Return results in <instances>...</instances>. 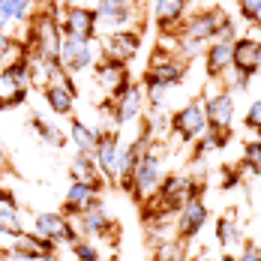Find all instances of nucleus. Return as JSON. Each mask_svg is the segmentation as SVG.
Here are the masks:
<instances>
[{
    "instance_id": "obj_11",
    "label": "nucleus",
    "mask_w": 261,
    "mask_h": 261,
    "mask_svg": "<svg viewBox=\"0 0 261 261\" xmlns=\"http://www.w3.org/2000/svg\"><path fill=\"white\" fill-rule=\"evenodd\" d=\"M141 48V33L138 30H111V36L105 39V57L108 60H117V63H129L132 57Z\"/></svg>"
},
{
    "instance_id": "obj_6",
    "label": "nucleus",
    "mask_w": 261,
    "mask_h": 261,
    "mask_svg": "<svg viewBox=\"0 0 261 261\" xmlns=\"http://www.w3.org/2000/svg\"><path fill=\"white\" fill-rule=\"evenodd\" d=\"M36 234L45 237V240H51V243H66V246H72L75 240H79V231H75V225L69 222V216L66 213H36Z\"/></svg>"
},
{
    "instance_id": "obj_1",
    "label": "nucleus",
    "mask_w": 261,
    "mask_h": 261,
    "mask_svg": "<svg viewBox=\"0 0 261 261\" xmlns=\"http://www.w3.org/2000/svg\"><path fill=\"white\" fill-rule=\"evenodd\" d=\"M159 183H162V144H147L144 156L132 168L126 186H129V192L138 201H147L159 189Z\"/></svg>"
},
{
    "instance_id": "obj_10",
    "label": "nucleus",
    "mask_w": 261,
    "mask_h": 261,
    "mask_svg": "<svg viewBox=\"0 0 261 261\" xmlns=\"http://www.w3.org/2000/svg\"><path fill=\"white\" fill-rule=\"evenodd\" d=\"M120 147H123V144H120V138H117L114 129L99 132L93 159H96V168H99L102 180H108V183H117V153H120Z\"/></svg>"
},
{
    "instance_id": "obj_42",
    "label": "nucleus",
    "mask_w": 261,
    "mask_h": 261,
    "mask_svg": "<svg viewBox=\"0 0 261 261\" xmlns=\"http://www.w3.org/2000/svg\"><path fill=\"white\" fill-rule=\"evenodd\" d=\"M135 3H138V0H135Z\"/></svg>"
},
{
    "instance_id": "obj_28",
    "label": "nucleus",
    "mask_w": 261,
    "mask_h": 261,
    "mask_svg": "<svg viewBox=\"0 0 261 261\" xmlns=\"http://www.w3.org/2000/svg\"><path fill=\"white\" fill-rule=\"evenodd\" d=\"M33 126L39 129V135H42V141H45V144H51V147H63V144H66V135L57 129L54 123H45V120L33 117Z\"/></svg>"
},
{
    "instance_id": "obj_18",
    "label": "nucleus",
    "mask_w": 261,
    "mask_h": 261,
    "mask_svg": "<svg viewBox=\"0 0 261 261\" xmlns=\"http://www.w3.org/2000/svg\"><path fill=\"white\" fill-rule=\"evenodd\" d=\"M99 204V186H90V183L72 180L66 189V198H63V213H84V210L96 207Z\"/></svg>"
},
{
    "instance_id": "obj_26",
    "label": "nucleus",
    "mask_w": 261,
    "mask_h": 261,
    "mask_svg": "<svg viewBox=\"0 0 261 261\" xmlns=\"http://www.w3.org/2000/svg\"><path fill=\"white\" fill-rule=\"evenodd\" d=\"M153 261H189L186 258V243L177 240V237H168V240L156 243V249H153Z\"/></svg>"
},
{
    "instance_id": "obj_41",
    "label": "nucleus",
    "mask_w": 261,
    "mask_h": 261,
    "mask_svg": "<svg viewBox=\"0 0 261 261\" xmlns=\"http://www.w3.org/2000/svg\"><path fill=\"white\" fill-rule=\"evenodd\" d=\"M258 195H261V183H258Z\"/></svg>"
},
{
    "instance_id": "obj_17",
    "label": "nucleus",
    "mask_w": 261,
    "mask_h": 261,
    "mask_svg": "<svg viewBox=\"0 0 261 261\" xmlns=\"http://www.w3.org/2000/svg\"><path fill=\"white\" fill-rule=\"evenodd\" d=\"M96 84H99L102 90H108L111 99H117L132 81H129V72H126L123 63H117V60H105L102 66H96Z\"/></svg>"
},
{
    "instance_id": "obj_35",
    "label": "nucleus",
    "mask_w": 261,
    "mask_h": 261,
    "mask_svg": "<svg viewBox=\"0 0 261 261\" xmlns=\"http://www.w3.org/2000/svg\"><path fill=\"white\" fill-rule=\"evenodd\" d=\"M9 45H12L9 33H0V63H3V57H6V51H9Z\"/></svg>"
},
{
    "instance_id": "obj_12",
    "label": "nucleus",
    "mask_w": 261,
    "mask_h": 261,
    "mask_svg": "<svg viewBox=\"0 0 261 261\" xmlns=\"http://www.w3.org/2000/svg\"><path fill=\"white\" fill-rule=\"evenodd\" d=\"M231 69H237L240 75L252 79L261 72V45L258 39L252 36H240L234 39V60H231Z\"/></svg>"
},
{
    "instance_id": "obj_29",
    "label": "nucleus",
    "mask_w": 261,
    "mask_h": 261,
    "mask_svg": "<svg viewBox=\"0 0 261 261\" xmlns=\"http://www.w3.org/2000/svg\"><path fill=\"white\" fill-rule=\"evenodd\" d=\"M243 165H246V171L261 174V141L258 138L243 144Z\"/></svg>"
},
{
    "instance_id": "obj_22",
    "label": "nucleus",
    "mask_w": 261,
    "mask_h": 261,
    "mask_svg": "<svg viewBox=\"0 0 261 261\" xmlns=\"http://www.w3.org/2000/svg\"><path fill=\"white\" fill-rule=\"evenodd\" d=\"M69 171H72V180L90 183V186H99V189H102V174H99V168H96L93 153H75Z\"/></svg>"
},
{
    "instance_id": "obj_4",
    "label": "nucleus",
    "mask_w": 261,
    "mask_h": 261,
    "mask_svg": "<svg viewBox=\"0 0 261 261\" xmlns=\"http://www.w3.org/2000/svg\"><path fill=\"white\" fill-rule=\"evenodd\" d=\"M204 114H207V129L228 135L234 123V96L228 90H216L204 96Z\"/></svg>"
},
{
    "instance_id": "obj_33",
    "label": "nucleus",
    "mask_w": 261,
    "mask_h": 261,
    "mask_svg": "<svg viewBox=\"0 0 261 261\" xmlns=\"http://www.w3.org/2000/svg\"><path fill=\"white\" fill-rule=\"evenodd\" d=\"M246 126L261 132V99H255V102L249 105V111H246Z\"/></svg>"
},
{
    "instance_id": "obj_16",
    "label": "nucleus",
    "mask_w": 261,
    "mask_h": 261,
    "mask_svg": "<svg viewBox=\"0 0 261 261\" xmlns=\"http://www.w3.org/2000/svg\"><path fill=\"white\" fill-rule=\"evenodd\" d=\"M231 60H234V39H213V45H207V51H204L207 79H219L222 72H228Z\"/></svg>"
},
{
    "instance_id": "obj_30",
    "label": "nucleus",
    "mask_w": 261,
    "mask_h": 261,
    "mask_svg": "<svg viewBox=\"0 0 261 261\" xmlns=\"http://www.w3.org/2000/svg\"><path fill=\"white\" fill-rule=\"evenodd\" d=\"M69 249H72V258L75 261H99V249H96V243H90V240H84V237H79Z\"/></svg>"
},
{
    "instance_id": "obj_39",
    "label": "nucleus",
    "mask_w": 261,
    "mask_h": 261,
    "mask_svg": "<svg viewBox=\"0 0 261 261\" xmlns=\"http://www.w3.org/2000/svg\"><path fill=\"white\" fill-rule=\"evenodd\" d=\"M216 261H237V255H219Z\"/></svg>"
},
{
    "instance_id": "obj_5",
    "label": "nucleus",
    "mask_w": 261,
    "mask_h": 261,
    "mask_svg": "<svg viewBox=\"0 0 261 261\" xmlns=\"http://www.w3.org/2000/svg\"><path fill=\"white\" fill-rule=\"evenodd\" d=\"M57 63L66 75L81 72L93 63V42L87 39H75V36H63L60 39V51H57Z\"/></svg>"
},
{
    "instance_id": "obj_7",
    "label": "nucleus",
    "mask_w": 261,
    "mask_h": 261,
    "mask_svg": "<svg viewBox=\"0 0 261 261\" xmlns=\"http://www.w3.org/2000/svg\"><path fill=\"white\" fill-rule=\"evenodd\" d=\"M147 79H156L162 84H168V87H177L186 79V60L177 57V54H171V51H165V48H156L153 57H150Z\"/></svg>"
},
{
    "instance_id": "obj_3",
    "label": "nucleus",
    "mask_w": 261,
    "mask_h": 261,
    "mask_svg": "<svg viewBox=\"0 0 261 261\" xmlns=\"http://www.w3.org/2000/svg\"><path fill=\"white\" fill-rule=\"evenodd\" d=\"M171 132L183 138V141H195L198 135L207 132V114H204V102L195 99V102H186L180 111L171 114Z\"/></svg>"
},
{
    "instance_id": "obj_8",
    "label": "nucleus",
    "mask_w": 261,
    "mask_h": 261,
    "mask_svg": "<svg viewBox=\"0 0 261 261\" xmlns=\"http://www.w3.org/2000/svg\"><path fill=\"white\" fill-rule=\"evenodd\" d=\"M60 30H63V36H75V39H87V42H93V36H96V12L93 9H87V6H66V12H63V18H60Z\"/></svg>"
},
{
    "instance_id": "obj_38",
    "label": "nucleus",
    "mask_w": 261,
    "mask_h": 261,
    "mask_svg": "<svg viewBox=\"0 0 261 261\" xmlns=\"http://www.w3.org/2000/svg\"><path fill=\"white\" fill-rule=\"evenodd\" d=\"M192 261H216V258H210V255H204V252H201V255H195Z\"/></svg>"
},
{
    "instance_id": "obj_36",
    "label": "nucleus",
    "mask_w": 261,
    "mask_h": 261,
    "mask_svg": "<svg viewBox=\"0 0 261 261\" xmlns=\"http://www.w3.org/2000/svg\"><path fill=\"white\" fill-rule=\"evenodd\" d=\"M9 24H12V18H9V12H6V9H3V3H0V33H6Z\"/></svg>"
},
{
    "instance_id": "obj_24",
    "label": "nucleus",
    "mask_w": 261,
    "mask_h": 261,
    "mask_svg": "<svg viewBox=\"0 0 261 261\" xmlns=\"http://www.w3.org/2000/svg\"><path fill=\"white\" fill-rule=\"evenodd\" d=\"M240 237H243V225L237 222L234 216H219L216 219V240H219V246L231 249V246L240 243Z\"/></svg>"
},
{
    "instance_id": "obj_37",
    "label": "nucleus",
    "mask_w": 261,
    "mask_h": 261,
    "mask_svg": "<svg viewBox=\"0 0 261 261\" xmlns=\"http://www.w3.org/2000/svg\"><path fill=\"white\" fill-rule=\"evenodd\" d=\"M249 24H252V27H258V30H261V9H258V12H255V18H252Z\"/></svg>"
},
{
    "instance_id": "obj_19",
    "label": "nucleus",
    "mask_w": 261,
    "mask_h": 261,
    "mask_svg": "<svg viewBox=\"0 0 261 261\" xmlns=\"http://www.w3.org/2000/svg\"><path fill=\"white\" fill-rule=\"evenodd\" d=\"M54 246L51 240H45V237L39 234H21L15 237V246H12V255L15 258H24V261H45L54 255Z\"/></svg>"
},
{
    "instance_id": "obj_23",
    "label": "nucleus",
    "mask_w": 261,
    "mask_h": 261,
    "mask_svg": "<svg viewBox=\"0 0 261 261\" xmlns=\"http://www.w3.org/2000/svg\"><path fill=\"white\" fill-rule=\"evenodd\" d=\"M69 138H72V144L79 147V153H93V150H96V141H99V132L90 129L84 120L72 117V123H69Z\"/></svg>"
},
{
    "instance_id": "obj_15",
    "label": "nucleus",
    "mask_w": 261,
    "mask_h": 261,
    "mask_svg": "<svg viewBox=\"0 0 261 261\" xmlns=\"http://www.w3.org/2000/svg\"><path fill=\"white\" fill-rule=\"evenodd\" d=\"M42 96H45V102H48V108H51L54 114H72L75 87L63 79V75H57V79L48 81V84L42 87Z\"/></svg>"
},
{
    "instance_id": "obj_2",
    "label": "nucleus",
    "mask_w": 261,
    "mask_h": 261,
    "mask_svg": "<svg viewBox=\"0 0 261 261\" xmlns=\"http://www.w3.org/2000/svg\"><path fill=\"white\" fill-rule=\"evenodd\" d=\"M225 21H228V15L222 9H201L192 18L180 21L177 36H180V42H198V45L201 42H213L219 36V30H222Z\"/></svg>"
},
{
    "instance_id": "obj_43",
    "label": "nucleus",
    "mask_w": 261,
    "mask_h": 261,
    "mask_svg": "<svg viewBox=\"0 0 261 261\" xmlns=\"http://www.w3.org/2000/svg\"><path fill=\"white\" fill-rule=\"evenodd\" d=\"M258 45H261V42H258Z\"/></svg>"
},
{
    "instance_id": "obj_31",
    "label": "nucleus",
    "mask_w": 261,
    "mask_h": 261,
    "mask_svg": "<svg viewBox=\"0 0 261 261\" xmlns=\"http://www.w3.org/2000/svg\"><path fill=\"white\" fill-rule=\"evenodd\" d=\"M0 3H3V9L9 12L12 21H24L30 15V6H33V0H0Z\"/></svg>"
},
{
    "instance_id": "obj_9",
    "label": "nucleus",
    "mask_w": 261,
    "mask_h": 261,
    "mask_svg": "<svg viewBox=\"0 0 261 261\" xmlns=\"http://www.w3.org/2000/svg\"><path fill=\"white\" fill-rule=\"evenodd\" d=\"M204 222H207V204H204V198L195 192V195L177 210V240L189 243L192 237L204 228Z\"/></svg>"
},
{
    "instance_id": "obj_21",
    "label": "nucleus",
    "mask_w": 261,
    "mask_h": 261,
    "mask_svg": "<svg viewBox=\"0 0 261 261\" xmlns=\"http://www.w3.org/2000/svg\"><path fill=\"white\" fill-rule=\"evenodd\" d=\"M186 3L189 0H156L153 3V21L159 30H177L186 15Z\"/></svg>"
},
{
    "instance_id": "obj_27",
    "label": "nucleus",
    "mask_w": 261,
    "mask_h": 261,
    "mask_svg": "<svg viewBox=\"0 0 261 261\" xmlns=\"http://www.w3.org/2000/svg\"><path fill=\"white\" fill-rule=\"evenodd\" d=\"M168 90H171V87H168V84H162V81H156V79H147V75H144V99H147V102L153 105V108H165V105H168Z\"/></svg>"
},
{
    "instance_id": "obj_34",
    "label": "nucleus",
    "mask_w": 261,
    "mask_h": 261,
    "mask_svg": "<svg viewBox=\"0 0 261 261\" xmlns=\"http://www.w3.org/2000/svg\"><path fill=\"white\" fill-rule=\"evenodd\" d=\"M237 9H240V15H243L246 21H252L255 12L261 9V0H237Z\"/></svg>"
},
{
    "instance_id": "obj_14",
    "label": "nucleus",
    "mask_w": 261,
    "mask_h": 261,
    "mask_svg": "<svg viewBox=\"0 0 261 261\" xmlns=\"http://www.w3.org/2000/svg\"><path fill=\"white\" fill-rule=\"evenodd\" d=\"M117 225H114V219H111V213L102 207V204H96V207L84 210L75 216V231L84 237H105L111 234Z\"/></svg>"
},
{
    "instance_id": "obj_13",
    "label": "nucleus",
    "mask_w": 261,
    "mask_h": 261,
    "mask_svg": "<svg viewBox=\"0 0 261 261\" xmlns=\"http://www.w3.org/2000/svg\"><path fill=\"white\" fill-rule=\"evenodd\" d=\"M114 102V126H123V123H132L135 117H141V111H144V87L141 84H129L117 99H111Z\"/></svg>"
},
{
    "instance_id": "obj_32",
    "label": "nucleus",
    "mask_w": 261,
    "mask_h": 261,
    "mask_svg": "<svg viewBox=\"0 0 261 261\" xmlns=\"http://www.w3.org/2000/svg\"><path fill=\"white\" fill-rule=\"evenodd\" d=\"M237 261H261V246L255 243V240H243Z\"/></svg>"
},
{
    "instance_id": "obj_20",
    "label": "nucleus",
    "mask_w": 261,
    "mask_h": 261,
    "mask_svg": "<svg viewBox=\"0 0 261 261\" xmlns=\"http://www.w3.org/2000/svg\"><path fill=\"white\" fill-rule=\"evenodd\" d=\"M93 12H96V24L123 30V24L132 18V0H99Z\"/></svg>"
},
{
    "instance_id": "obj_40",
    "label": "nucleus",
    "mask_w": 261,
    "mask_h": 261,
    "mask_svg": "<svg viewBox=\"0 0 261 261\" xmlns=\"http://www.w3.org/2000/svg\"><path fill=\"white\" fill-rule=\"evenodd\" d=\"M3 162H6V150H3V147H0V165H3Z\"/></svg>"
},
{
    "instance_id": "obj_25",
    "label": "nucleus",
    "mask_w": 261,
    "mask_h": 261,
    "mask_svg": "<svg viewBox=\"0 0 261 261\" xmlns=\"http://www.w3.org/2000/svg\"><path fill=\"white\" fill-rule=\"evenodd\" d=\"M21 234V219L15 201H0V237H15Z\"/></svg>"
}]
</instances>
